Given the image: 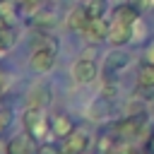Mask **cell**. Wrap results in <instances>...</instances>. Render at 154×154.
Instances as JSON below:
<instances>
[{
  "mask_svg": "<svg viewBox=\"0 0 154 154\" xmlns=\"http://www.w3.org/2000/svg\"><path fill=\"white\" fill-rule=\"evenodd\" d=\"M22 123H24V128H26V132L31 137H48V135H53L51 120L43 116V108L41 106H29L22 113Z\"/></svg>",
  "mask_w": 154,
  "mask_h": 154,
  "instance_id": "cell-1",
  "label": "cell"
},
{
  "mask_svg": "<svg viewBox=\"0 0 154 154\" xmlns=\"http://www.w3.org/2000/svg\"><path fill=\"white\" fill-rule=\"evenodd\" d=\"M55 63V41H41L34 46L29 65L34 72H48Z\"/></svg>",
  "mask_w": 154,
  "mask_h": 154,
  "instance_id": "cell-2",
  "label": "cell"
},
{
  "mask_svg": "<svg viewBox=\"0 0 154 154\" xmlns=\"http://www.w3.org/2000/svg\"><path fill=\"white\" fill-rule=\"evenodd\" d=\"M106 41L113 43V46H123V43L132 41V24H125L120 19L108 22V36H106Z\"/></svg>",
  "mask_w": 154,
  "mask_h": 154,
  "instance_id": "cell-3",
  "label": "cell"
},
{
  "mask_svg": "<svg viewBox=\"0 0 154 154\" xmlns=\"http://www.w3.org/2000/svg\"><path fill=\"white\" fill-rule=\"evenodd\" d=\"M87 147H89V135L84 130H72L63 142V152L65 154H84Z\"/></svg>",
  "mask_w": 154,
  "mask_h": 154,
  "instance_id": "cell-4",
  "label": "cell"
},
{
  "mask_svg": "<svg viewBox=\"0 0 154 154\" xmlns=\"http://www.w3.org/2000/svg\"><path fill=\"white\" fill-rule=\"evenodd\" d=\"M82 34H84V38H87L89 43H99V41H103V38L108 36V22H103V17L89 19L87 26L82 29Z\"/></svg>",
  "mask_w": 154,
  "mask_h": 154,
  "instance_id": "cell-5",
  "label": "cell"
},
{
  "mask_svg": "<svg viewBox=\"0 0 154 154\" xmlns=\"http://www.w3.org/2000/svg\"><path fill=\"white\" fill-rule=\"evenodd\" d=\"M72 77H75V82H79V84H89V82L96 79V65H94L89 58H82V60H77V63L72 65Z\"/></svg>",
  "mask_w": 154,
  "mask_h": 154,
  "instance_id": "cell-6",
  "label": "cell"
},
{
  "mask_svg": "<svg viewBox=\"0 0 154 154\" xmlns=\"http://www.w3.org/2000/svg\"><path fill=\"white\" fill-rule=\"evenodd\" d=\"M130 65V55L125 51H120L118 46L106 55V75H113V72H120Z\"/></svg>",
  "mask_w": 154,
  "mask_h": 154,
  "instance_id": "cell-7",
  "label": "cell"
},
{
  "mask_svg": "<svg viewBox=\"0 0 154 154\" xmlns=\"http://www.w3.org/2000/svg\"><path fill=\"white\" fill-rule=\"evenodd\" d=\"M34 140L31 135H17L7 142V154H36V147H34Z\"/></svg>",
  "mask_w": 154,
  "mask_h": 154,
  "instance_id": "cell-8",
  "label": "cell"
},
{
  "mask_svg": "<svg viewBox=\"0 0 154 154\" xmlns=\"http://www.w3.org/2000/svg\"><path fill=\"white\" fill-rule=\"evenodd\" d=\"M87 22H89V14H87L84 5H82V7H72V10L67 12V19H65V24H67L70 31H82V29L87 26Z\"/></svg>",
  "mask_w": 154,
  "mask_h": 154,
  "instance_id": "cell-9",
  "label": "cell"
},
{
  "mask_svg": "<svg viewBox=\"0 0 154 154\" xmlns=\"http://www.w3.org/2000/svg\"><path fill=\"white\" fill-rule=\"evenodd\" d=\"M51 130H53V135H58V137H67V135L75 130V123L70 120V116L58 113V116H53V120H51Z\"/></svg>",
  "mask_w": 154,
  "mask_h": 154,
  "instance_id": "cell-10",
  "label": "cell"
},
{
  "mask_svg": "<svg viewBox=\"0 0 154 154\" xmlns=\"http://www.w3.org/2000/svg\"><path fill=\"white\" fill-rule=\"evenodd\" d=\"M113 19H120L125 24H132L135 19H140V10L132 5V2H123L113 10Z\"/></svg>",
  "mask_w": 154,
  "mask_h": 154,
  "instance_id": "cell-11",
  "label": "cell"
},
{
  "mask_svg": "<svg viewBox=\"0 0 154 154\" xmlns=\"http://www.w3.org/2000/svg\"><path fill=\"white\" fill-rule=\"evenodd\" d=\"M0 19L5 24H17V19H19V5L14 0H0Z\"/></svg>",
  "mask_w": 154,
  "mask_h": 154,
  "instance_id": "cell-12",
  "label": "cell"
},
{
  "mask_svg": "<svg viewBox=\"0 0 154 154\" xmlns=\"http://www.w3.org/2000/svg\"><path fill=\"white\" fill-rule=\"evenodd\" d=\"M34 22H36V26L48 29V26H53V22H55V12H53L51 7H38V10L34 12Z\"/></svg>",
  "mask_w": 154,
  "mask_h": 154,
  "instance_id": "cell-13",
  "label": "cell"
},
{
  "mask_svg": "<svg viewBox=\"0 0 154 154\" xmlns=\"http://www.w3.org/2000/svg\"><path fill=\"white\" fill-rule=\"evenodd\" d=\"M14 43H17V31H14V24H2V26H0V46H2L5 51H10Z\"/></svg>",
  "mask_w": 154,
  "mask_h": 154,
  "instance_id": "cell-14",
  "label": "cell"
},
{
  "mask_svg": "<svg viewBox=\"0 0 154 154\" xmlns=\"http://www.w3.org/2000/svg\"><path fill=\"white\" fill-rule=\"evenodd\" d=\"M96 154H118V147H116V137L113 135H101L96 140Z\"/></svg>",
  "mask_w": 154,
  "mask_h": 154,
  "instance_id": "cell-15",
  "label": "cell"
},
{
  "mask_svg": "<svg viewBox=\"0 0 154 154\" xmlns=\"http://www.w3.org/2000/svg\"><path fill=\"white\" fill-rule=\"evenodd\" d=\"M137 84L140 87H154V65L152 63H144L137 72Z\"/></svg>",
  "mask_w": 154,
  "mask_h": 154,
  "instance_id": "cell-16",
  "label": "cell"
},
{
  "mask_svg": "<svg viewBox=\"0 0 154 154\" xmlns=\"http://www.w3.org/2000/svg\"><path fill=\"white\" fill-rule=\"evenodd\" d=\"M51 101V96H48V89L46 87H38V89H31L29 91V106H46Z\"/></svg>",
  "mask_w": 154,
  "mask_h": 154,
  "instance_id": "cell-17",
  "label": "cell"
},
{
  "mask_svg": "<svg viewBox=\"0 0 154 154\" xmlns=\"http://www.w3.org/2000/svg\"><path fill=\"white\" fill-rule=\"evenodd\" d=\"M84 10H87L89 19H96V17H103L106 2H103V0H87V2H84Z\"/></svg>",
  "mask_w": 154,
  "mask_h": 154,
  "instance_id": "cell-18",
  "label": "cell"
},
{
  "mask_svg": "<svg viewBox=\"0 0 154 154\" xmlns=\"http://www.w3.org/2000/svg\"><path fill=\"white\" fill-rule=\"evenodd\" d=\"M149 36V26H147V22L140 17V19H135L132 22V41H144Z\"/></svg>",
  "mask_w": 154,
  "mask_h": 154,
  "instance_id": "cell-19",
  "label": "cell"
},
{
  "mask_svg": "<svg viewBox=\"0 0 154 154\" xmlns=\"http://www.w3.org/2000/svg\"><path fill=\"white\" fill-rule=\"evenodd\" d=\"M106 101H108V99H103V96H101V101L91 106V111H89V113H91V118H94V120H96V118H106V113H108Z\"/></svg>",
  "mask_w": 154,
  "mask_h": 154,
  "instance_id": "cell-20",
  "label": "cell"
},
{
  "mask_svg": "<svg viewBox=\"0 0 154 154\" xmlns=\"http://www.w3.org/2000/svg\"><path fill=\"white\" fill-rule=\"evenodd\" d=\"M10 123H12V111L10 108H0V135L10 128Z\"/></svg>",
  "mask_w": 154,
  "mask_h": 154,
  "instance_id": "cell-21",
  "label": "cell"
},
{
  "mask_svg": "<svg viewBox=\"0 0 154 154\" xmlns=\"http://www.w3.org/2000/svg\"><path fill=\"white\" fill-rule=\"evenodd\" d=\"M142 111H144V101L132 99V101L128 103V116H142Z\"/></svg>",
  "mask_w": 154,
  "mask_h": 154,
  "instance_id": "cell-22",
  "label": "cell"
},
{
  "mask_svg": "<svg viewBox=\"0 0 154 154\" xmlns=\"http://www.w3.org/2000/svg\"><path fill=\"white\" fill-rule=\"evenodd\" d=\"M101 96H103V99H108V101H111V99H113V96H118V87H116V84H113V82H106V84H103V87H101Z\"/></svg>",
  "mask_w": 154,
  "mask_h": 154,
  "instance_id": "cell-23",
  "label": "cell"
},
{
  "mask_svg": "<svg viewBox=\"0 0 154 154\" xmlns=\"http://www.w3.org/2000/svg\"><path fill=\"white\" fill-rule=\"evenodd\" d=\"M36 154H65V152L58 149L55 144H48V142H46V144H41V147L36 149Z\"/></svg>",
  "mask_w": 154,
  "mask_h": 154,
  "instance_id": "cell-24",
  "label": "cell"
},
{
  "mask_svg": "<svg viewBox=\"0 0 154 154\" xmlns=\"http://www.w3.org/2000/svg\"><path fill=\"white\" fill-rule=\"evenodd\" d=\"M144 60L154 65V38H152V41L147 43V48H144Z\"/></svg>",
  "mask_w": 154,
  "mask_h": 154,
  "instance_id": "cell-25",
  "label": "cell"
},
{
  "mask_svg": "<svg viewBox=\"0 0 154 154\" xmlns=\"http://www.w3.org/2000/svg\"><path fill=\"white\" fill-rule=\"evenodd\" d=\"M130 2H132L140 12H142V10H147V7H152V0H130Z\"/></svg>",
  "mask_w": 154,
  "mask_h": 154,
  "instance_id": "cell-26",
  "label": "cell"
},
{
  "mask_svg": "<svg viewBox=\"0 0 154 154\" xmlns=\"http://www.w3.org/2000/svg\"><path fill=\"white\" fill-rule=\"evenodd\" d=\"M0 154H7V144H5L2 140H0Z\"/></svg>",
  "mask_w": 154,
  "mask_h": 154,
  "instance_id": "cell-27",
  "label": "cell"
},
{
  "mask_svg": "<svg viewBox=\"0 0 154 154\" xmlns=\"http://www.w3.org/2000/svg\"><path fill=\"white\" fill-rule=\"evenodd\" d=\"M2 55H5V48H2V46H0V58H2Z\"/></svg>",
  "mask_w": 154,
  "mask_h": 154,
  "instance_id": "cell-28",
  "label": "cell"
},
{
  "mask_svg": "<svg viewBox=\"0 0 154 154\" xmlns=\"http://www.w3.org/2000/svg\"><path fill=\"white\" fill-rule=\"evenodd\" d=\"M2 24H5V22H2V19H0V26H2Z\"/></svg>",
  "mask_w": 154,
  "mask_h": 154,
  "instance_id": "cell-29",
  "label": "cell"
},
{
  "mask_svg": "<svg viewBox=\"0 0 154 154\" xmlns=\"http://www.w3.org/2000/svg\"><path fill=\"white\" fill-rule=\"evenodd\" d=\"M152 149H154V140H152Z\"/></svg>",
  "mask_w": 154,
  "mask_h": 154,
  "instance_id": "cell-30",
  "label": "cell"
},
{
  "mask_svg": "<svg viewBox=\"0 0 154 154\" xmlns=\"http://www.w3.org/2000/svg\"><path fill=\"white\" fill-rule=\"evenodd\" d=\"M123 154H132V152H123Z\"/></svg>",
  "mask_w": 154,
  "mask_h": 154,
  "instance_id": "cell-31",
  "label": "cell"
},
{
  "mask_svg": "<svg viewBox=\"0 0 154 154\" xmlns=\"http://www.w3.org/2000/svg\"><path fill=\"white\" fill-rule=\"evenodd\" d=\"M152 5H154V0H152Z\"/></svg>",
  "mask_w": 154,
  "mask_h": 154,
  "instance_id": "cell-32",
  "label": "cell"
}]
</instances>
